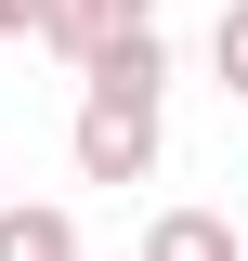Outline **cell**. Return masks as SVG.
I'll return each mask as SVG.
<instances>
[{"instance_id": "7a4b0ae2", "label": "cell", "mask_w": 248, "mask_h": 261, "mask_svg": "<svg viewBox=\"0 0 248 261\" xmlns=\"http://www.w3.org/2000/svg\"><path fill=\"white\" fill-rule=\"evenodd\" d=\"M144 27H157V0H53L39 39H53L65 65H92V53H118V39H144Z\"/></svg>"}, {"instance_id": "8992f818", "label": "cell", "mask_w": 248, "mask_h": 261, "mask_svg": "<svg viewBox=\"0 0 248 261\" xmlns=\"http://www.w3.org/2000/svg\"><path fill=\"white\" fill-rule=\"evenodd\" d=\"M53 27V0H0V39H39Z\"/></svg>"}, {"instance_id": "5b68a950", "label": "cell", "mask_w": 248, "mask_h": 261, "mask_svg": "<svg viewBox=\"0 0 248 261\" xmlns=\"http://www.w3.org/2000/svg\"><path fill=\"white\" fill-rule=\"evenodd\" d=\"M209 79L248 105V0H222V27H209Z\"/></svg>"}, {"instance_id": "52a82bcc", "label": "cell", "mask_w": 248, "mask_h": 261, "mask_svg": "<svg viewBox=\"0 0 248 261\" xmlns=\"http://www.w3.org/2000/svg\"><path fill=\"white\" fill-rule=\"evenodd\" d=\"M235 261H248V248H235Z\"/></svg>"}, {"instance_id": "3957f363", "label": "cell", "mask_w": 248, "mask_h": 261, "mask_svg": "<svg viewBox=\"0 0 248 261\" xmlns=\"http://www.w3.org/2000/svg\"><path fill=\"white\" fill-rule=\"evenodd\" d=\"M235 248H248V235L222 222V209H157V222H144V261H235Z\"/></svg>"}, {"instance_id": "6da1fadb", "label": "cell", "mask_w": 248, "mask_h": 261, "mask_svg": "<svg viewBox=\"0 0 248 261\" xmlns=\"http://www.w3.org/2000/svg\"><path fill=\"white\" fill-rule=\"evenodd\" d=\"M65 157H79V183H157V157H170V39H118V53L79 65V130H65Z\"/></svg>"}, {"instance_id": "277c9868", "label": "cell", "mask_w": 248, "mask_h": 261, "mask_svg": "<svg viewBox=\"0 0 248 261\" xmlns=\"http://www.w3.org/2000/svg\"><path fill=\"white\" fill-rule=\"evenodd\" d=\"M0 261H79V209H13L0 196Z\"/></svg>"}]
</instances>
